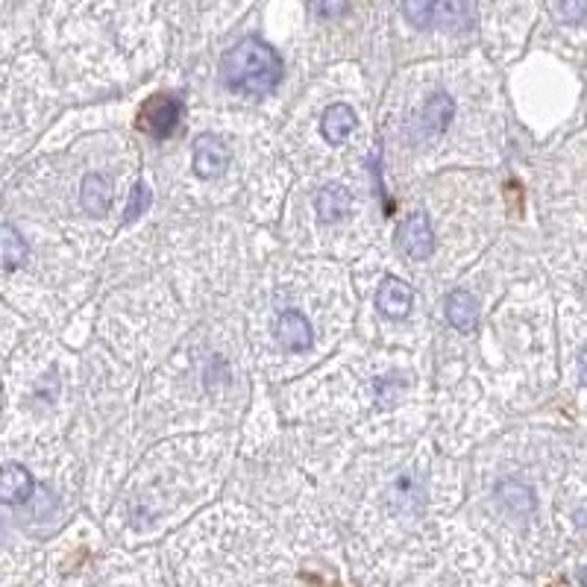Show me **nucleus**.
<instances>
[{
    "label": "nucleus",
    "instance_id": "obj_1",
    "mask_svg": "<svg viewBox=\"0 0 587 587\" xmlns=\"http://www.w3.org/2000/svg\"><path fill=\"white\" fill-rule=\"evenodd\" d=\"M221 80L241 94H268L282 80V59L268 42L244 39L224 56Z\"/></svg>",
    "mask_w": 587,
    "mask_h": 587
},
{
    "label": "nucleus",
    "instance_id": "obj_2",
    "mask_svg": "<svg viewBox=\"0 0 587 587\" xmlns=\"http://www.w3.org/2000/svg\"><path fill=\"white\" fill-rule=\"evenodd\" d=\"M182 118V103L174 94H153L138 112V130L153 138H168Z\"/></svg>",
    "mask_w": 587,
    "mask_h": 587
},
{
    "label": "nucleus",
    "instance_id": "obj_3",
    "mask_svg": "<svg viewBox=\"0 0 587 587\" xmlns=\"http://www.w3.org/2000/svg\"><path fill=\"white\" fill-rule=\"evenodd\" d=\"M397 247L414 262H423V259H429L435 253V229L429 224L426 212H414L406 224L400 226Z\"/></svg>",
    "mask_w": 587,
    "mask_h": 587
},
{
    "label": "nucleus",
    "instance_id": "obj_4",
    "mask_svg": "<svg viewBox=\"0 0 587 587\" xmlns=\"http://www.w3.org/2000/svg\"><path fill=\"white\" fill-rule=\"evenodd\" d=\"M194 174L200 180H218L229 168V150L218 136H200L194 141Z\"/></svg>",
    "mask_w": 587,
    "mask_h": 587
},
{
    "label": "nucleus",
    "instance_id": "obj_5",
    "mask_svg": "<svg viewBox=\"0 0 587 587\" xmlns=\"http://www.w3.org/2000/svg\"><path fill=\"white\" fill-rule=\"evenodd\" d=\"M414 306V291L400 276H385L376 291V309L391 320H406Z\"/></svg>",
    "mask_w": 587,
    "mask_h": 587
},
{
    "label": "nucleus",
    "instance_id": "obj_6",
    "mask_svg": "<svg viewBox=\"0 0 587 587\" xmlns=\"http://www.w3.org/2000/svg\"><path fill=\"white\" fill-rule=\"evenodd\" d=\"M273 335H276V341H279L285 350H291V353L309 350V347H312V341H315L312 323L300 315V312H294V309L279 315L276 326H273Z\"/></svg>",
    "mask_w": 587,
    "mask_h": 587
},
{
    "label": "nucleus",
    "instance_id": "obj_7",
    "mask_svg": "<svg viewBox=\"0 0 587 587\" xmlns=\"http://www.w3.org/2000/svg\"><path fill=\"white\" fill-rule=\"evenodd\" d=\"M33 476L24 464H6L0 470V502L3 505H21L33 497Z\"/></svg>",
    "mask_w": 587,
    "mask_h": 587
},
{
    "label": "nucleus",
    "instance_id": "obj_8",
    "mask_svg": "<svg viewBox=\"0 0 587 587\" xmlns=\"http://www.w3.org/2000/svg\"><path fill=\"white\" fill-rule=\"evenodd\" d=\"M353 209V194L350 188L332 182V185H323L320 194H317V215L323 224H338L341 218H347Z\"/></svg>",
    "mask_w": 587,
    "mask_h": 587
},
{
    "label": "nucleus",
    "instance_id": "obj_9",
    "mask_svg": "<svg viewBox=\"0 0 587 587\" xmlns=\"http://www.w3.org/2000/svg\"><path fill=\"white\" fill-rule=\"evenodd\" d=\"M356 124H359V118H356V112L350 109V106H344V103H335V106H329L326 112H323V118H320V133L323 138L329 141V144H344L350 133L356 130Z\"/></svg>",
    "mask_w": 587,
    "mask_h": 587
},
{
    "label": "nucleus",
    "instance_id": "obj_10",
    "mask_svg": "<svg viewBox=\"0 0 587 587\" xmlns=\"http://www.w3.org/2000/svg\"><path fill=\"white\" fill-rule=\"evenodd\" d=\"M80 200H83V209L94 215V218H103L112 206V185L109 180H103L100 174H89L83 185H80Z\"/></svg>",
    "mask_w": 587,
    "mask_h": 587
},
{
    "label": "nucleus",
    "instance_id": "obj_11",
    "mask_svg": "<svg viewBox=\"0 0 587 587\" xmlns=\"http://www.w3.org/2000/svg\"><path fill=\"white\" fill-rule=\"evenodd\" d=\"M447 320L458 332H470L479 320V303L470 291H452L447 297Z\"/></svg>",
    "mask_w": 587,
    "mask_h": 587
},
{
    "label": "nucleus",
    "instance_id": "obj_12",
    "mask_svg": "<svg viewBox=\"0 0 587 587\" xmlns=\"http://www.w3.org/2000/svg\"><path fill=\"white\" fill-rule=\"evenodd\" d=\"M27 253H30V247L21 238V232L15 226L0 224V268H6V271L21 268L27 262Z\"/></svg>",
    "mask_w": 587,
    "mask_h": 587
},
{
    "label": "nucleus",
    "instance_id": "obj_13",
    "mask_svg": "<svg viewBox=\"0 0 587 587\" xmlns=\"http://www.w3.org/2000/svg\"><path fill=\"white\" fill-rule=\"evenodd\" d=\"M452 115H455V103L447 91H438L429 97L426 109H423V121H426V130L429 133H444L450 127Z\"/></svg>",
    "mask_w": 587,
    "mask_h": 587
},
{
    "label": "nucleus",
    "instance_id": "obj_14",
    "mask_svg": "<svg viewBox=\"0 0 587 587\" xmlns=\"http://www.w3.org/2000/svg\"><path fill=\"white\" fill-rule=\"evenodd\" d=\"M435 21L444 30H461L467 24V6H464V0H435Z\"/></svg>",
    "mask_w": 587,
    "mask_h": 587
},
{
    "label": "nucleus",
    "instance_id": "obj_15",
    "mask_svg": "<svg viewBox=\"0 0 587 587\" xmlns=\"http://www.w3.org/2000/svg\"><path fill=\"white\" fill-rule=\"evenodd\" d=\"M403 15L417 30H429L435 24V0H403Z\"/></svg>",
    "mask_w": 587,
    "mask_h": 587
},
{
    "label": "nucleus",
    "instance_id": "obj_16",
    "mask_svg": "<svg viewBox=\"0 0 587 587\" xmlns=\"http://www.w3.org/2000/svg\"><path fill=\"white\" fill-rule=\"evenodd\" d=\"M150 203H153V194H150L147 182H136L133 185V194H130V203L124 209V224H133L136 218H141L150 209Z\"/></svg>",
    "mask_w": 587,
    "mask_h": 587
},
{
    "label": "nucleus",
    "instance_id": "obj_17",
    "mask_svg": "<svg viewBox=\"0 0 587 587\" xmlns=\"http://www.w3.org/2000/svg\"><path fill=\"white\" fill-rule=\"evenodd\" d=\"M499 497L505 499V502H511V505H517V508H532V502H535L523 485H514V482H502Z\"/></svg>",
    "mask_w": 587,
    "mask_h": 587
},
{
    "label": "nucleus",
    "instance_id": "obj_18",
    "mask_svg": "<svg viewBox=\"0 0 587 587\" xmlns=\"http://www.w3.org/2000/svg\"><path fill=\"white\" fill-rule=\"evenodd\" d=\"M347 6H350V0H312V12L317 18H326V21L341 18L347 12Z\"/></svg>",
    "mask_w": 587,
    "mask_h": 587
},
{
    "label": "nucleus",
    "instance_id": "obj_19",
    "mask_svg": "<svg viewBox=\"0 0 587 587\" xmlns=\"http://www.w3.org/2000/svg\"><path fill=\"white\" fill-rule=\"evenodd\" d=\"M558 15L567 24H579L587 15V0H561L558 3Z\"/></svg>",
    "mask_w": 587,
    "mask_h": 587
}]
</instances>
